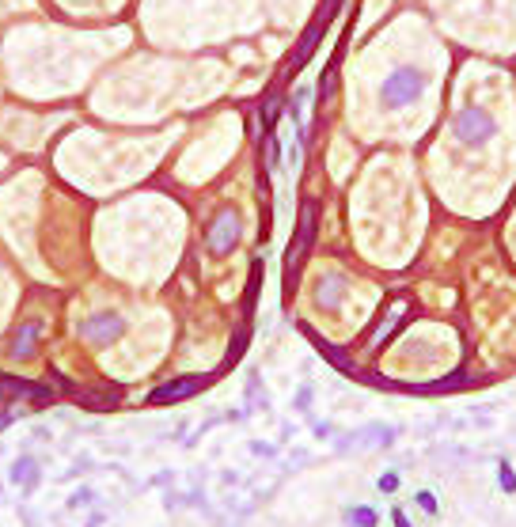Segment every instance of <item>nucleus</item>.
<instances>
[{
  "instance_id": "nucleus-8",
  "label": "nucleus",
  "mask_w": 516,
  "mask_h": 527,
  "mask_svg": "<svg viewBox=\"0 0 516 527\" xmlns=\"http://www.w3.org/2000/svg\"><path fill=\"white\" fill-rule=\"evenodd\" d=\"M349 524L353 527H372V524H376V512H372V509H353L349 512Z\"/></svg>"
},
{
  "instance_id": "nucleus-9",
  "label": "nucleus",
  "mask_w": 516,
  "mask_h": 527,
  "mask_svg": "<svg viewBox=\"0 0 516 527\" xmlns=\"http://www.w3.org/2000/svg\"><path fill=\"white\" fill-rule=\"evenodd\" d=\"M501 486H505L508 493H513V489H516V474H513V470H508V463H501Z\"/></svg>"
},
{
  "instance_id": "nucleus-11",
  "label": "nucleus",
  "mask_w": 516,
  "mask_h": 527,
  "mask_svg": "<svg viewBox=\"0 0 516 527\" xmlns=\"http://www.w3.org/2000/svg\"><path fill=\"white\" fill-rule=\"evenodd\" d=\"M395 486H399V478H395V474H384V478H380V489H395Z\"/></svg>"
},
{
  "instance_id": "nucleus-2",
  "label": "nucleus",
  "mask_w": 516,
  "mask_h": 527,
  "mask_svg": "<svg viewBox=\"0 0 516 527\" xmlns=\"http://www.w3.org/2000/svg\"><path fill=\"white\" fill-rule=\"evenodd\" d=\"M493 129H497V125H493V118L486 114L482 107H463L456 114V137L463 140V144H471V149H475V144H486V140L493 137Z\"/></svg>"
},
{
  "instance_id": "nucleus-12",
  "label": "nucleus",
  "mask_w": 516,
  "mask_h": 527,
  "mask_svg": "<svg viewBox=\"0 0 516 527\" xmlns=\"http://www.w3.org/2000/svg\"><path fill=\"white\" fill-rule=\"evenodd\" d=\"M395 524H399V527H410V524H406V516H402V512H395Z\"/></svg>"
},
{
  "instance_id": "nucleus-1",
  "label": "nucleus",
  "mask_w": 516,
  "mask_h": 527,
  "mask_svg": "<svg viewBox=\"0 0 516 527\" xmlns=\"http://www.w3.org/2000/svg\"><path fill=\"white\" fill-rule=\"evenodd\" d=\"M421 91H426V76H421V68L402 65V68H395V73L380 83V103H384V110H402V107H410V103H418Z\"/></svg>"
},
{
  "instance_id": "nucleus-6",
  "label": "nucleus",
  "mask_w": 516,
  "mask_h": 527,
  "mask_svg": "<svg viewBox=\"0 0 516 527\" xmlns=\"http://www.w3.org/2000/svg\"><path fill=\"white\" fill-rule=\"evenodd\" d=\"M194 391H201V379H171L160 391H152V402H179V398H190Z\"/></svg>"
},
{
  "instance_id": "nucleus-5",
  "label": "nucleus",
  "mask_w": 516,
  "mask_h": 527,
  "mask_svg": "<svg viewBox=\"0 0 516 527\" xmlns=\"http://www.w3.org/2000/svg\"><path fill=\"white\" fill-rule=\"evenodd\" d=\"M312 239H315V205H304V213H300V228H296V239H293V247H288V258H285V273H288V281L296 277V262H300L304 250L312 247Z\"/></svg>"
},
{
  "instance_id": "nucleus-7",
  "label": "nucleus",
  "mask_w": 516,
  "mask_h": 527,
  "mask_svg": "<svg viewBox=\"0 0 516 527\" xmlns=\"http://www.w3.org/2000/svg\"><path fill=\"white\" fill-rule=\"evenodd\" d=\"M38 322H23V326L16 330V342H12V357L16 361H27V357L34 353V346H38Z\"/></svg>"
},
{
  "instance_id": "nucleus-10",
  "label": "nucleus",
  "mask_w": 516,
  "mask_h": 527,
  "mask_svg": "<svg viewBox=\"0 0 516 527\" xmlns=\"http://www.w3.org/2000/svg\"><path fill=\"white\" fill-rule=\"evenodd\" d=\"M418 504H421V509H426V512H437V501H433V497H429V493H421V497H418Z\"/></svg>"
},
{
  "instance_id": "nucleus-4",
  "label": "nucleus",
  "mask_w": 516,
  "mask_h": 527,
  "mask_svg": "<svg viewBox=\"0 0 516 527\" xmlns=\"http://www.w3.org/2000/svg\"><path fill=\"white\" fill-rule=\"evenodd\" d=\"M125 330V322H122V315H114V311H99V315H91L88 322H84V338L91 342V346H110V342L118 338Z\"/></svg>"
},
{
  "instance_id": "nucleus-3",
  "label": "nucleus",
  "mask_w": 516,
  "mask_h": 527,
  "mask_svg": "<svg viewBox=\"0 0 516 527\" xmlns=\"http://www.w3.org/2000/svg\"><path fill=\"white\" fill-rule=\"evenodd\" d=\"M239 231H243L239 213H236V209H221V213H217V220L209 224L205 243H209V250H213V255H228V250L239 243Z\"/></svg>"
}]
</instances>
